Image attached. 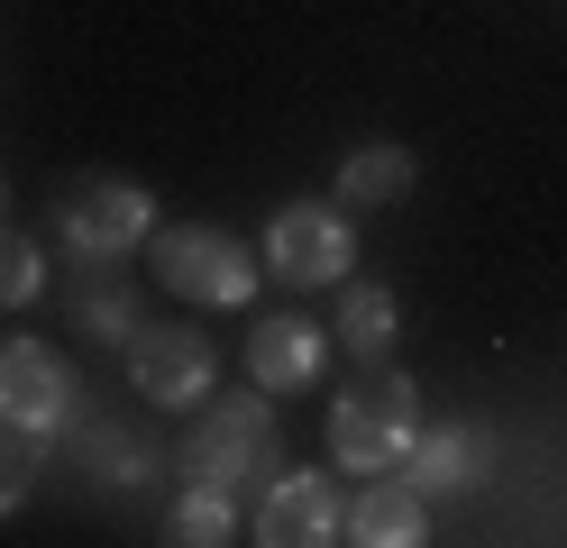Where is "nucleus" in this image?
<instances>
[{"label":"nucleus","mask_w":567,"mask_h":548,"mask_svg":"<svg viewBox=\"0 0 567 548\" xmlns=\"http://www.w3.org/2000/svg\"><path fill=\"white\" fill-rule=\"evenodd\" d=\"M83 329H92V339H137V320H128V292H111V283H92V302H83Z\"/></svg>","instance_id":"obj_18"},{"label":"nucleus","mask_w":567,"mask_h":548,"mask_svg":"<svg viewBox=\"0 0 567 548\" xmlns=\"http://www.w3.org/2000/svg\"><path fill=\"white\" fill-rule=\"evenodd\" d=\"M421 521H431V511H421V485H367L339 539H358V548H412V539H431Z\"/></svg>","instance_id":"obj_11"},{"label":"nucleus","mask_w":567,"mask_h":548,"mask_svg":"<svg viewBox=\"0 0 567 548\" xmlns=\"http://www.w3.org/2000/svg\"><path fill=\"white\" fill-rule=\"evenodd\" d=\"M0 421H19L38 438L74 421V365L47 339H0Z\"/></svg>","instance_id":"obj_7"},{"label":"nucleus","mask_w":567,"mask_h":548,"mask_svg":"<svg viewBox=\"0 0 567 548\" xmlns=\"http://www.w3.org/2000/svg\"><path fill=\"white\" fill-rule=\"evenodd\" d=\"M55 229H64V247H74V256H128L137 238L156 229V201L137 193V183L92 174V183H74V193L55 201Z\"/></svg>","instance_id":"obj_6"},{"label":"nucleus","mask_w":567,"mask_h":548,"mask_svg":"<svg viewBox=\"0 0 567 548\" xmlns=\"http://www.w3.org/2000/svg\"><path fill=\"white\" fill-rule=\"evenodd\" d=\"M147 256H156V283L184 292V302H247L257 292V256H247L229 229L210 219H184V229H147Z\"/></svg>","instance_id":"obj_3"},{"label":"nucleus","mask_w":567,"mask_h":548,"mask_svg":"<svg viewBox=\"0 0 567 548\" xmlns=\"http://www.w3.org/2000/svg\"><path fill=\"white\" fill-rule=\"evenodd\" d=\"M348 530V503L330 475H275L266 503H257V539L266 548H330Z\"/></svg>","instance_id":"obj_8"},{"label":"nucleus","mask_w":567,"mask_h":548,"mask_svg":"<svg viewBox=\"0 0 567 548\" xmlns=\"http://www.w3.org/2000/svg\"><path fill=\"white\" fill-rule=\"evenodd\" d=\"M266 266L284 292H321V283H348L358 266V229L330 210V201H284L266 219Z\"/></svg>","instance_id":"obj_4"},{"label":"nucleus","mask_w":567,"mask_h":548,"mask_svg":"<svg viewBox=\"0 0 567 548\" xmlns=\"http://www.w3.org/2000/svg\"><path fill=\"white\" fill-rule=\"evenodd\" d=\"M494 475V430L485 421H449L431 438H412V485L421 494H467Z\"/></svg>","instance_id":"obj_10"},{"label":"nucleus","mask_w":567,"mask_h":548,"mask_svg":"<svg viewBox=\"0 0 567 548\" xmlns=\"http://www.w3.org/2000/svg\"><path fill=\"white\" fill-rule=\"evenodd\" d=\"M174 457H184V485H220V494L257 485V475L275 466V412H266V393H210V412L193 421V438Z\"/></svg>","instance_id":"obj_1"},{"label":"nucleus","mask_w":567,"mask_h":548,"mask_svg":"<svg viewBox=\"0 0 567 548\" xmlns=\"http://www.w3.org/2000/svg\"><path fill=\"white\" fill-rule=\"evenodd\" d=\"M92 457H101V485H147V475H156V448H147V438L128 448L120 430H92Z\"/></svg>","instance_id":"obj_17"},{"label":"nucleus","mask_w":567,"mask_h":548,"mask_svg":"<svg viewBox=\"0 0 567 548\" xmlns=\"http://www.w3.org/2000/svg\"><path fill=\"white\" fill-rule=\"evenodd\" d=\"M38 485V430L0 421V511H19V494Z\"/></svg>","instance_id":"obj_16"},{"label":"nucleus","mask_w":567,"mask_h":548,"mask_svg":"<svg viewBox=\"0 0 567 548\" xmlns=\"http://www.w3.org/2000/svg\"><path fill=\"white\" fill-rule=\"evenodd\" d=\"M412 193V146H348L339 201H403Z\"/></svg>","instance_id":"obj_13"},{"label":"nucleus","mask_w":567,"mask_h":548,"mask_svg":"<svg viewBox=\"0 0 567 548\" xmlns=\"http://www.w3.org/2000/svg\"><path fill=\"white\" fill-rule=\"evenodd\" d=\"M38 283H47V256H38V238H19V229H0V311H19V302H38Z\"/></svg>","instance_id":"obj_15"},{"label":"nucleus","mask_w":567,"mask_h":548,"mask_svg":"<svg viewBox=\"0 0 567 548\" xmlns=\"http://www.w3.org/2000/svg\"><path fill=\"white\" fill-rule=\"evenodd\" d=\"M165 539H184V548H220V539H238V511H229V494H220V485H184V503H174Z\"/></svg>","instance_id":"obj_14"},{"label":"nucleus","mask_w":567,"mask_h":548,"mask_svg":"<svg viewBox=\"0 0 567 548\" xmlns=\"http://www.w3.org/2000/svg\"><path fill=\"white\" fill-rule=\"evenodd\" d=\"M394 329H403L394 292H384V283H348V302H339V348H348V356L375 365L384 348H394Z\"/></svg>","instance_id":"obj_12"},{"label":"nucleus","mask_w":567,"mask_h":548,"mask_svg":"<svg viewBox=\"0 0 567 548\" xmlns=\"http://www.w3.org/2000/svg\"><path fill=\"white\" fill-rule=\"evenodd\" d=\"M421 438V393L403 375H375V384H348L339 412H330V457L348 475H384L394 457H412Z\"/></svg>","instance_id":"obj_2"},{"label":"nucleus","mask_w":567,"mask_h":548,"mask_svg":"<svg viewBox=\"0 0 567 548\" xmlns=\"http://www.w3.org/2000/svg\"><path fill=\"white\" fill-rule=\"evenodd\" d=\"M247 375H257V393L321 384V329H311L302 311H266L257 329H247Z\"/></svg>","instance_id":"obj_9"},{"label":"nucleus","mask_w":567,"mask_h":548,"mask_svg":"<svg viewBox=\"0 0 567 548\" xmlns=\"http://www.w3.org/2000/svg\"><path fill=\"white\" fill-rule=\"evenodd\" d=\"M128 375H137V393H147L156 412H193V402H210V384H220V356H210L202 329L156 320V329L128 339Z\"/></svg>","instance_id":"obj_5"}]
</instances>
